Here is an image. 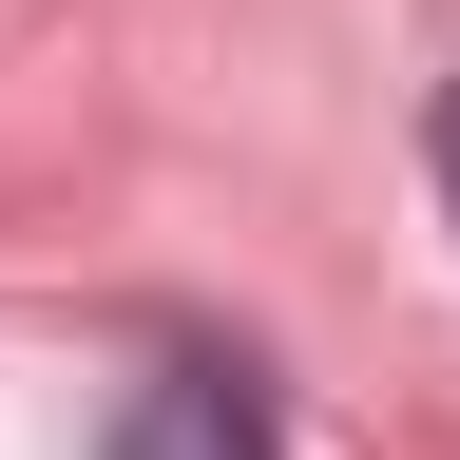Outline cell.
I'll return each instance as SVG.
<instances>
[{
  "label": "cell",
  "instance_id": "6da1fadb",
  "mask_svg": "<svg viewBox=\"0 0 460 460\" xmlns=\"http://www.w3.org/2000/svg\"><path fill=\"white\" fill-rule=\"evenodd\" d=\"M115 460H269V384L250 365H154L135 422H115Z\"/></svg>",
  "mask_w": 460,
  "mask_h": 460
},
{
  "label": "cell",
  "instance_id": "7a4b0ae2",
  "mask_svg": "<svg viewBox=\"0 0 460 460\" xmlns=\"http://www.w3.org/2000/svg\"><path fill=\"white\" fill-rule=\"evenodd\" d=\"M441 192H460V96H441Z\"/></svg>",
  "mask_w": 460,
  "mask_h": 460
}]
</instances>
